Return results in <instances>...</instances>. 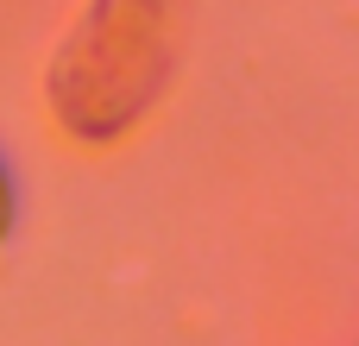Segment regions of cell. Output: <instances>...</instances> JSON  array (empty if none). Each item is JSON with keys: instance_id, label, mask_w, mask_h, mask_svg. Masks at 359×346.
I'll list each match as a JSON object with an SVG mask.
<instances>
[{"instance_id": "cell-1", "label": "cell", "mask_w": 359, "mask_h": 346, "mask_svg": "<svg viewBox=\"0 0 359 346\" xmlns=\"http://www.w3.org/2000/svg\"><path fill=\"white\" fill-rule=\"evenodd\" d=\"M101 44H114L107 57H69L63 69L88 63V82L82 88H63V120L82 132V139H107L120 132L139 107H151V88L164 76L158 57H133L139 44H170V6L164 0H101L88 13V25Z\"/></svg>"}]
</instances>
